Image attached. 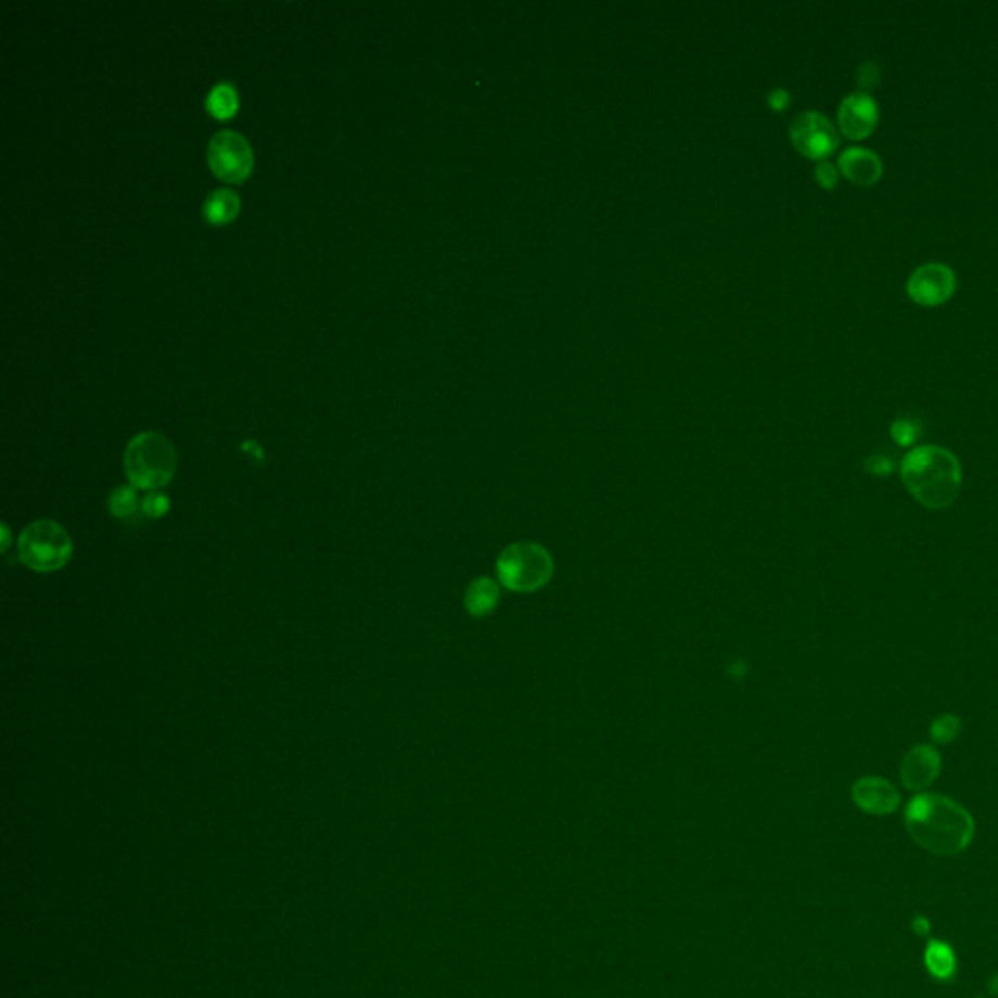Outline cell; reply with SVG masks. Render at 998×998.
I'll use <instances>...</instances> for the list:
<instances>
[{
  "label": "cell",
  "instance_id": "ffe728a7",
  "mask_svg": "<svg viewBox=\"0 0 998 998\" xmlns=\"http://www.w3.org/2000/svg\"><path fill=\"white\" fill-rule=\"evenodd\" d=\"M168 508H170V501L158 491H151L143 498V511L149 517H163Z\"/></svg>",
  "mask_w": 998,
  "mask_h": 998
},
{
  "label": "cell",
  "instance_id": "44dd1931",
  "mask_svg": "<svg viewBox=\"0 0 998 998\" xmlns=\"http://www.w3.org/2000/svg\"><path fill=\"white\" fill-rule=\"evenodd\" d=\"M880 77H882V68L875 61H866L865 65L858 68V82L865 88V92L868 88L875 87L880 82Z\"/></svg>",
  "mask_w": 998,
  "mask_h": 998
},
{
  "label": "cell",
  "instance_id": "ac0fdd59",
  "mask_svg": "<svg viewBox=\"0 0 998 998\" xmlns=\"http://www.w3.org/2000/svg\"><path fill=\"white\" fill-rule=\"evenodd\" d=\"M961 720L954 714H942L938 720H934L931 728V738L934 743H950L960 735Z\"/></svg>",
  "mask_w": 998,
  "mask_h": 998
},
{
  "label": "cell",
  "instance_id": "d4e9b609",
  "mask_svg": "<svg viewBox=\"0 0 998 998\" xmlns=\"http://www.w3.org/2000/svg\"><path fill=\"white\" fill-rule=\"evenodd\" d=\"M772 104H775V107H778V110H780V107L786 106L788 104L786 92H775V94H772Z\"/></svg>",
  "mask_w": 998,
  "mask_h": 998
},
{
  "label": "cell",
  "instance_id": "603a6c76",
  "mask_svg": "<svg viewBox=\"0 0 998 998\" xmlns=\"http://www.w3.org/2000/svg\"><path fill=\"white\" fill-rule=\"evenodd\" d=\"M866 471L870 474H875V476H885L893 471L892 459L883 457V455H873L870 459H866Z\"/></svg>",
  "mask_w": 998,
  "mask_h": 998
},
{
  "label": "cell",
  "instance_id": "2e32d148",
  "mask_svg": "<svg viewBox=\"0 0 998 998\" xmlns=\"http://www.w3.org/2000/svg\"><path fill=\"white\" fill-rule=\"evenodd\" d=\"M205 107L215 119H231L239 112V94L229 82H222L209 92Z\"/></svg>",
  "mask_w": 998,
  "mask_h": 998
},
{
  "label": "cell",
  "instance_id": "7c38bea8",
  "mask_svg": "<svg viewBox=\"0 0 998 998\" xmlns=\"http://www.w3.org/2000/svg\"><path fill=\"white\" fill-rule=\"evenodd\" d=\"M839 168L848 180L860 185H872L882 178V158L862 146H850L839 156Z\"/></svg>",
  "mask_w": 998,
  "mask_h": 998
},
{
  "label": "cell",
  "instance_id": "5bb4252c",
  "mask_svg": "<svg viewBox=\"0 0 998 998\" xmlns=\"http://www.w3.org/2000/svg\"><path fill=\"white\" fill-rule=\"evenodd\" d=\"M924 965L934 980L944 981V983L954 980L958 971L956 954L951 950V946L942 941L929 942L924 950Z\"/></svg>",
  "mask_w": 998,
  "mask_h": 998
},
{
  "label": "cell",
  "instance_id": "3957f363",
  "mask_svg": "<svg viewBox=\"0 0 998 998\" xmlns=\"http://www.w3.org/2000/svg\"><path fill=\"white\" fill-rule=\"evenodd\" d=\"M176 464V449L161 433H139L125 449V474L137 490H163L172 482Z\"/></svg>",
  "mask_w": 998,
  "mask_h": 998
},
{
  "label": "cell",
  "instance_id": "8992f818",
  "mask_svg": "<svg viewBox=\"0 0 998 998\" xmlns=\"http://www.w3.org/2000/svg\"><path fill=\"white\" fill-rule=\"evenodd\" d=\"M213 174L222 182L242 183L254 168V153L248 141L236 131L215 135L207 151Z\"/></svg>",
  "mask_w": 998,
  "mask_h": 998
},
{
  "label": "cell",
  "instance_id": "ba28073f",
  "mask_svg": "<svg viewBox=\"0 0 998 998\" xmlns=\"http://www.w3.org/2000/svg\"><path fill=\"white\" fill-rule=\"evenodd\" d=\"M956 291V273L950 266L941 264V261H931L922 264L921 268L912 271L911 278L907 281V293L909 297L924 305V307H936L946 303Z\"/></svg>",
  "mask_w": 998,
  "mask_h": 998
},
{
  "label": "cell",
  "instance_id": "484cf974",
  "mask_svg": "<svg viewBox=\"0 0 998 998\" xmlns=\"http://www.w3.org/2000/svg\"><path fill=\"white\" fill-rule=\"evenodd\" d=\"M987 989H989L993 997H998V973L990 977L989 983H987Z\"/></svg>",
  "mask_w": 998,
  "mask_h": 998
},
{
  "label": "cell",
  "instance_id": "cb8c5ba5",
  "mask_svg": "<svg viewBox=\"0 0 998 998\" xmlns=\"http://www.w3.org/2000/svg\"><path fill=\"white\" fill-rule=\"evenodd\" d=\"M912 931L917 936H926L931 932V921L926 917H914L912 921Z\"/></svg>",
  "mask_w": 998,
  "mask_h": 998
},
{
  "label": "cell",
  "instance_id": "52a82bcc",
  "mask_svg": "<svg viewBox=\"0 0 998 998\" xmlns=\"http://www.w3.org/2000/svg\"><path fill=\"white\" fill-rule=\"evenodd\" d=\"M792 143L807 158L823 161L835 153L839 146V133L829 117L819 112H804L792 121L790 127Z\"/></svg>",
  "mask_w": 998,
  "mask_h": 998
},
{
  "label": "cell",
  "instance_id": "5b68a950",
  "mask_svg": "<svg viewBox=\"0 0 998 998\" xmlns=\"http://www.w3.org/2000/svg\"><path fill=\"white\" fill-rule=\"evenodd\" d=\"M554 574V562L547 550L535 542H515L498 558V576L503 586L530 593L547 586Z\"/></svg>",
  "mask_w": 998,
  "mask_h": 998
},
{
  "label": "cell",
  "instance_id": "9a60e30c",
  "mask_svg": "<svg viewBox=\"0 0 998 998\" xmlns=\"http://www.w3.org/2000/svg\"><path fill=\"white\" fill-rule=\"evenodd\" d=\"M499 601L498 584L490 577H481L472 581L464 596V606L472 616H486L491 613Z\"/></svg>",
  "mask_w": 998,
  "mask_h": 998
},
{
  "label": "cell",
  "instance_id": "4fadbf2b",
  "mask_svg": "<svg viewBox=\"0 0 998 998\" xmlns=\"http://www.w3.org/2000/svg\"><path fill=\"white\" fill-rule=\"evenodd\" d=\"M241 212V197L232 190H217L203 203V217L212 225L234 221Z\"/></svg>",
  "mask_w": 998,
  "mask_h": 998
},
{
  "label": "cell",
  "instance_id": "7a4b0ae2",
  "mask_svg": "<svg viewBox=\"0 0 998 998\" xmlns=\"http://www.w3.org/2000/svg\"><path fill=\"white\" fill-rule=\"evenodd\" d=\"M901 478L912 498L932 511L950 508L963 484L958 457L936 445H922L907 452L901 462Z\"/></svg>",
  "mask_w": 998,
  "mask_h": 998
},
{
  "label": "cell",
  "instance_id": "e0dca14e",
  "mask_svg": "<svg viewBox=\"0 0 998 998\" xmlns=\"http://www.w3.org/2000/svg\"><path fill=\"white\" fill-rule=\"evenodd\" d=\"M107 506L114 517L129 519L133 517L139 509H143V499L139 498V490L133 486H121L112 491Z\"/></svg>",
  "mask_w": 998,
  "mask_h": 998
},
{
  "label": "cell",
  "instance_id": "277c9868",
  "mask_svg": "<svg viewBox=\"0 0 998 998\" xmlns=\"http://www.w3.org/2000/svg\"><path fill=\"white\" fill-rule=\"evenodd\" d=\"M18 556L29 570L51 574L67 566L73 556V540L67 528L57 521L39 519L20 535Z\"/></svg>",
  "mask_w": 998,
  "mask_h": 998
},
{
  "label": "cell",
  "instance_id": "8fae6325",
  "mask_svg": "<svg viewBox=\"0 0 998 998\" xmlns=\"http://www.w3.org/2000/svg\"><path fill=\"white\" fill-rule=\"evenodd\" d=\"M941 753L932 745L912 747L903 758V786L911 792H922L931 788L941 775Z\"/></svg>",
  "mask_w": 998,
  "mask_h": 998
},
{
  "label": "cell",
  "instance_id": "7402d4cb",
  "mask_svg": "<svg viewBox=\"0 0 998 998\" xmlns=\"http://www.w3.org/2000/svg\"><path fill=\"white\" fill-rule=\"evenodd\" d=\"M816 178L826 190H833L839 182V170L829 161H821L817 164Z\"/></svg>",
  "mask_w": 998,
  "mask_h": 998
},
{
  "label": "cell",
  "instance_id": "30bf717a",
  "mask_svg": "<svg viewBox=\"0 0 998 998\" xmlns=\"http://www.w3.org/2000/svg\"><path fill=\"white\" fill-rule=\"evenodd\" d=\"M853 799L856 806L870 816H890L901 806L897 788L880 777L860 778L853 786Z\"/></svg>",
  "mask_w": 998,
  "mask_h": 998
},
{
  "label": "cell",
  "instance_id": "d6986e66",
  "mask_svg": "<svg viewBox=\"0 0 998 998\" xmlns=\"http://www.w3.org/2000/svg\"><path fill=\"white\" fill-rule=\"evenodd\" d=\"M919 433H921V422L914 420V418H897L893 422L892 437L901 447H909V445L917 442Z\"/></svg>",
  "mask_w": 998,
  "mask_h": 998
},
{
  "label": "cell",
  "instance_id": "6da1fadb",
  "mask_svg": "<svg viewBox=\"0 0 998 998\" xmlns=\"http://www.w3.org/2000/svg\"><path fill=\"white\" fill-rule=\"evenodd\" d=\"M905 827L917 845L936 856L961 855L975 836L965 807L942 794L921 792L905 807Z\"/></svg>",
  "mask_w": 998,
  "mask_h": 998
},
{
  "label": "cell",
  "instance_id": "9c48e42d",
  "mask_svg": "<svg viewBox=\"0 0 998 998\" xmlns=\"http://www.w3.org/2000/svg\"><path fill=\"white\" fill-rule=\"evenodd\" d=\"M880 117L878 102L868 92H853L839 106L841 131L850 139H865L872 133Z\"/></svg>",
  "mask_w": 998,
  "mask_h": 998
}]
</instances>
